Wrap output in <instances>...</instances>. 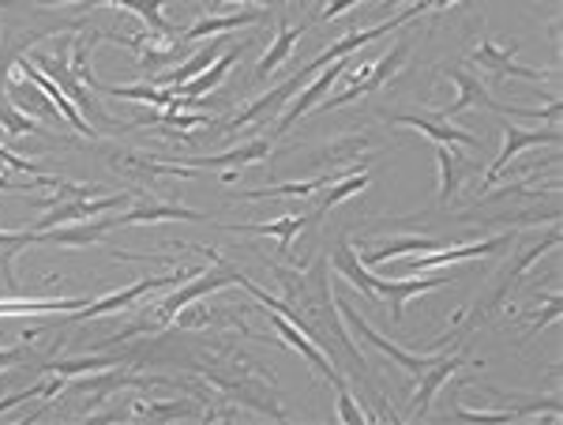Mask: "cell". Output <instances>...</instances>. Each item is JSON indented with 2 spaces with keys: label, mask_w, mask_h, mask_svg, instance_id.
<instances>
[{
  "label": "cell",
  "mask_w": 563,
  "mask_h": 425,
  "mask_svg": "<svg viewBox=\"0 0 563 425\" xmlns=\"http://www.w3.org/2000/svg\"><path fill=\"white\" fill-rule=\"evenodd\" d=\"M301 42V31L297 26H289V23H282V31H278V39L271 42V50L260 57V65H256V79H267L271 72H275L278 65H286V57L294 53V45Z\"/></svg>",
  "instance_id": "1f68e13d"
},
{
  "label": "cell",
  "mask_w": 563,
  "mask_h": 425,
  "mask_svg": "<svg viewBox=\"0 0 563 425\" xmlns=\"http://www.w3.org/2000/svg\"><path fill=\"white\" fill-rule=\"evenodd\" d=\"M339 181V174L334 170H327V174H320L316 181H294V185H271V188H252V193H241L244 200H271V196H286V200H294V196H312L316 188L323 185H334Z\"/></svg>",
  "instance_id": "4dcf8cb0"
},
{
  "label": "cell",
  "mask_w": 563,
  "mask_h": 425,
  "mask_svg": "<svg viewBox=\"0 0 563 425\" xmlns=\"http://www.w3.org/2000/svg\"><path fill=\"white\" fill-rule=\"evenodd\" d=\"M515 233H499L493 241H477V246H459V249H432V252H413L406 260V271H432V268H455V264H466V260H477V257H496L504 246H511Z\"/></svg>",
  "instance_id": "30bf717a"
},
{
  "label": "cell",
  "mask_w": 563,
  "mask_h": 425,
  "mask_svg": "<svg viewBox=\"0 0 563 425\" xmlns=\"http://www.w3.org/2000/svg\"><path fill=\"white\" fill-rule=\"evenodd\" d=\"M488 110L511 113V117H530V121H549V124L560 121V102H556V98H552L544 110H522V106H504V102H496V98H493V106H488Z\"/></svg>",
  "instance_id": "74e56055"
},
{
  "label": "cell",
  "mask_w": 563,
  "mask_h": 425,
  "mask_svg": "<svg viewBox=\"0 0 563 425\" xmlns=\"http://www.w3.org/2000/svg\"><path fill=\"white\" fill-rule=\"evenodd\" d=\"M541 143L556 148V143H560V129H556V124H549V129H541V132H526V129H519V124H504V148H499V155L493 162V170L485 174V181H481V188L496 185L499 174L507 170V162L519 159L526 148H541Z\"/></svg>",
  "instance_id": "8fae6325"
},
{
  "label": "cell",
  "mask_w": 563,
  "mask_h": 425,
  "mask_svg": "<svg viewBox=\"0 0 563 425\" xmlns=\"http://www.w3.org/2000/svg\"><path fill=\"white\" fill-rule=\"evenodd\" d=\"M90 297H8L0 302V316H45V313H79Z\"/></svg>",
  "instance_id": "7402d4cb"
},
{
  "label": "cell",
  "mask_w": 563,
  "mask_h": 425,
  "mask_svg": "<svg viewBox=\"0 0 563 425\" xmlns=\"http://www.w3.org/2000/svg\"><path fill=\"white\" fill-rule=\"evenodd\" d=\"M143 222H207V215L192 211V207L158 204V200H147L124 215H113V226H143Z\"/></svg>",
  "instance_id": "d6986e66"
},
{
  "label": "cell",
  "mask_w": 563,
  "mask_h": 425,
  "mask_svg": "<svg viewBox=\"0 0 563 425\" xmlns=\"http://www.w3.org/2000/svg\"><path fill=\"white\" fill-rule=\"evenodd\" d=\"M244 50H249V42H241V45H230V50H225L222 57H218L211 68H207V72H199L196 79H188L185 87H177V102H174V110H169V113H180V106H185V102H192V98L207 95V90L222 87V79L230 76L233 61H238Z\"/></svg>",
  "instance_id": "e0dca14e"
},
{
  "label": "cell",
  "mask_w": 563,
  "mask_h": 425,
  "mask_svg": "<svg viewBox=\"0 0 563 425\" xmlns=\"http://www.w3.org/2000/svg\"><path fill=\"white\" fill-rule=\"evenodd\" d=\"M342 72H346V65H342V61H334V65H323V72H320V76H316L312 84L305 87V95L297 98V102L289 106L286 113H282V121L275 124V135H286L289 129H294L297 121H301V117H305L308 110H316V106L323 102V95H327V90H331V84H334V79L342 76Z\"/></svg>",
  "instance_id": "2e32d148"
},
{
  "label": "cell",
  "mask_w": 563,
  "mask_h": 425,
  "mask_svg": "<svg viewBox=\"0 0 563 425\" xmlns=\"http://www.w3.org/2000/svg\"><path fill=\"white\" fill-rule=\"evenodd\" d=\"M180 57V45H143L140 50V76L143 84H151L154 76H158L166 65H174Z\"/></svg>",
  "instance_id": "836d02e7"
},
{
  "label": "cell",
  "mask_w": 563,
  "mask_h": 425,
  "mask_svg": "<svg viewBox=\"0 0 563 425\" xmlns=\"http://www.w3.org/2000/svg\"><path fill=\"white\" fill-rule=\"evenodd\" d=\"M421 4H424V12H443V8L459 4V0H421Z\"/></svg>",
  "instance_id": "f6af8a7d"
},
{
  "label": "cell",
  "mask_w": 563,
  "mask_h": 425,
  "mask_svg": "<svg viewBox=\"0 0 563 425\" xmlns=\"http://www.w3.org/2000/svg\"><path fill=\"white\" fill-rule=\"evenodd\" d=\"M26 61H31L34 68H42L45 76H49L53 84L60 87V95H65L68 102L76 106V110L87 117V124L95 121V124H102V129H109V132H117V129H129V124H117L113 117H109V113L102 110V106H98V98L90 95L87 84H79V79H76V72H71V65H68V57H65V53H26Z\"/></svg>",
  "instance_id": "7a4b0ae2"
},
{
  "label": "cell",
  "mask_w": 563,
  "mask_h": 425,
  "mask_svg": "<svg viewBox=\"0 0 563 425\" xmlns=\"http://www.w3.org/2000/svg\"><path fill=\"white\" fill-rule=\"evenodd\" d=\"M218 4H230V0H211V8H218ZM241 4H260V0H241Z\"/></svg>",
  "instance_id": "7dc6e473"
},
{
  "label": "cell",
  "mask_w": 563,
  "mask_h": 425,
  "mask_svg": "<svg viewBox=\"0 0 563 425\" xmlns=\"http://www.w3.org/2000/svg\"><path fill=\"white\" fill-rule=\"evenodd\" d=\"M406 61H410V42H398L395 50H387L384 57L376 61V65H368V76L361 79V84H353V87H346V90H342V95L327 98V102H320V110H339V106L353 102V98H361V95H372V90L387 87L390 79H395L398 72L406 68Z\"/></svg>",
  "instance_id": "8992f818"
},
{
  "label": "cell",
  "mask_w": 563,
  "mask_h": 425,
  "mask_svg": "<svg viewBox=\"0 0 563 425\" xmlns=\"http://www.w3.org/2000/svg\"><path fill=\"white\" fill-rule=\"evenodd\" d=\"M31 4H42V8H49V4H76V0H31Z\"/></svg>",
  "instance_id": "bcb514c9"
},
{
  "label": "cell",
  "mask_w": 563,
  "mask_h": 425,
  "mask_svg": "<svg viewBox=\"0 0 563 425\" xmlns=\"http://www.w3.org/2000/svg\"><path fill=\"white\" fill-rule=\"evenodd\" d=\"M515 53H519V42L496 45L493 39H481V42H477V50L470 53V65H481V72H488V76H493V84H504L507 76H519V79H549V72H541V68L515 65Z\"/></svg>",
  "instance_id": "ba28073f"
},
{
  "label": "cell",
  "mask_w": 563,
  "mask_h": 425,
  "mask_svg": "<svg viewBox=\"0 0 563 425\" xmlns=\"http://www.w3.org/2000/svg\"><path fill=\"white\" fill-rule=\"evenodd\" d=\"M320 4H327V0H320Z\"/></svg>",
  "instance_id": "f907efd6"
},
{
  "label": "cell",
  "mask_w": 563,
  "mask_h": 425,
  "mask_svg": "<svg viewBox=\"0 0 563 425\" xmlns=\"http://www.w3.org/2000/svg\"><path fill=\"white\" fill-rule=\"evenodd\" d=\"M271 155H275V143H271V140H252V143H244V148L222 151V155H196V159H188V166H192V170H211V166L241 170V166H252V162H263Z\"/></svg>",
  "instance_id": "603a6c76"
},
{
  "label": "cell",
  "mask_w": 563,
  "mask_h": 425,
  "mask_svg": "<svg viewBox=\"0 0 563 425\" xmlns=\"http://www.w3.org/2000/svg\"><path fill=\"white\" fill-rule=\"evenodd\" d=\"M556 316H560V294H556V297H549V309L533 316V324H530V336H533V331H541L549 320H556Z\"/></svg>",
  "instance_id": "ee69618b"
},
{
  "label": "cell",
  "mask_w": 563,
  "mask_h": 425,
  "mask_svg": "<svg viewBox=\"0 0 563 425\" xmlns=\"http://www.w3.org/2000/svg\"><path fill=\"white\" fill-rule=\"evenodd\" d=\"M109 4L129 8V12L140 15L154 39H169V34H174V23L162 15V4H169V0H84V8H109Z\"/></svg>",
  "instance_id": "d4e9b609"
},
{
  "label": "cell",
  "mask_w": 563,
  "mask_h": 425,
  "mask_svg": "<svg viewBox=\"0 0 563 425\" xmlns=\"http://www.w3.org/2000/svg\"><path fill=\"white\" fill-rule=\"evenodd\" d=\"M4 166H8V162H0V177H4V174H8V170H4Z\"/></svg>",
  "instance_id": "681fc988"
},
{
  "label": "cell",
  "mask_w": 563,
  "mask_h": 425,
  "mask_svg": "<svg viewBox=\"0 0 563 425\" xmlns=\"http://www.w3.org/2000/svg\"><path fill=\"white\" fill-rule=\"evenodd\" d=\"M372 185V174H350V177H342V181H334L331 188L320 196V204L312 207L316 215H323L327 207H334V204H342V200H350L353 193H365V188Z\"/></svg>",
  "instance_id": "d6a6232c"
},
{
  "label": "cell",
  "mask_w": 563,
  "mask_h": 425,
  "mask_svg": "<svg viewBox=\"0 0 563 425\" xmlns=\"http://www.w3.org/2000/svg\"><path fill=\"white\" fill-rule=\"evenodd\" d=\"M121 204H129V193L87 196V200H60L57 207H49V215H42L31 230H53V226H65L76 219H95V215H106V211H121Z\"/></svg>",
  "instance_id": "7c38bea8"
},
{
  "label": "cell",
  "mask_w": 563,
  "mask_h": 425,
  "mask_svg": "<svg viewBox=\"0 0 563 425\" xmlns=\"http://www.w3.org/2000/svg\"><path fill=\"white\" fill-rule=\"evenodd\" d=\"M267 313H271V328L278 331L282 342H286V347H294L297 355H301V358L308 361V366H312L316 373L323 377L327 384H339V381H342L339 361H334L331 355H327V350L320 347V342H316L312 336H305V331L297 328L294 320H286V316H282V313H275V309H267Z\"/></svg>",
  "instance_id": "52a82bcc"
},
{
  "label": "cell",
  "mask_w": 563,
  "mask_h": 425,
  "mask_svg": "<svg viewBox=\"0 0 563 425\" xmlns=\"http://www.w3.org/2000/svg\"><path fill=\"white\" fill-rule=\"evenodd\" d=\"M462 361H466V358H462V350H455V355H440V358L432 361L429 369H424L421 377H417V381H421V384H417V395H413V411H410V414H424V411H429L432 395L440 392V388L448 384L451 377L459 373V366H462Z\"/></svg>",
  "instance_id": "44dd1931"
},
{
  "label": "cell",
  "mask_w": 563,
  "mask_h": 425,
  "mask_svg": "<svg viewBox=\"0 0 563 425\" xmlns=\"http://www.w3.org/2000/svg\"><path fill=\"white\" fill-rule=\"evenodd\" d=\"M312 222H320V215H316V211H305V215L289 211V215H282V219H275V222H218V226H222V230H233V233H267V238L278 241L282 257H289V252H294V238Z\"/></svg>",
  "instance_id": "4fadbf2b"
},
{
  "label": "cell",
  "mask_w": 563,
  "mask_h": 425,
  "mask_svg": "<svg viewBox=\"0 0 563 425\" xmlns=\"http://www.w3.org/2000/svg\"><path fill=\"white\" fill-rule=\"evenodd\" d=\"M34 395H42V384H38V388H23V392L4 395V400H0V414L12 411V406H20V403H26V400H34Z\"/></svg>",
  "instance_id": "7bdbcfd3"
},
{
  "label": "cell",
  "mask_w": 563,
  "mask_h": 425,
  "mask_svg": "<svg viewBox=\"0 0 563 425\" xmlns=\"http://www.w3.org/2000/svg\"><path fill=\"white\" fill-rule=\"evenodd\" d=\"M0 162H8V170H20V174L38 177V166H34V162H26V159H20L15 151H8L4 143H0Z\"/></svg>",
  "instance_id": "60d3db41"
},
{
  "label": "cell",
  "mask_w": 563,
  "mask_h": 425,
  "mask_svg": "<svg viewBox=\"0 0 563 425\" xmlns=\"http://www.w3.org/2000/svg\"><path fill=\"white\" fill-rule=\"evenodd\" d=\"M192 275H199V268H174L169 275H151V279H143V283L129 286V291H117V294L98 297V302H87L84 309L76 313V320H95V316H106V313H121V309H129L132 302H140V297H147L154 291H166V286H180Z\"/></svg>",
  "instance_id": "277c9868"
},
{
  "label": "cell",
  "mask_w": 563,
  "mask_h": 425,
  "mask_svg": "<svg viewBox=\"0 0 563 425\" xmlns=\"http://www.w3.org/2000/svg\"><path fill=\"white\" fill-rule=\"evenodd\" d=\"M390 124H402V129H417V132H424V135H432L435 143H451V148H481V140L474 132H466V129H455V124H443V117L435 113H395V117H387Z\"/></svg>",
  "instance_id": "9a60e30c"
},
{
  "label": "cell",
  "mask_w": 563,
  "mask_h": 425,
  "mask_svg": "<svg viewBox=\"0 0 563 425\" xmlns=\"http://www.w3.org/2000/svg\"><path fill=\"white\" fill-rule=\"evenodd\" d=\"M339 309H342V320H346V324H350V328H353V331H357V336H365V339L372 342V347H376V350H379V355H387L390 361H395V366H402V369H406V373L421 377V373H424V369H429V366H432V361H435V358H440V355H435V358H417V355H410V350L395 347V342H390V339H384V336H379V331H376V328H372V324L365 320V316H361V309H357V305H353V302H350V297H342V302H339Z\"/></svg>",
  "instance_id": "9c48e42d"
},
{
  "label": "cell",
  "mask_w": 563,
  "mask_h": 425,
  "mask_svg": "<svg viewBox=\"0 0 563 425\" xmlns=\"http://www.w3.org/2000/svg\"><path fill=\"white\" fill-rule=\"evenodd\" d=\"M4 95H8V102L15 106L20 113L26 117H34V121H49V124H60V110H57V102H53L45 90L34 84L31 76H15V79H8V87H4Z\"/></svg>",
  "instance_id": "5bb4252c"
},
{
  "label": "cell",
  "mask_w": 563,
  "mask_h": 425,
  "mask_svg": "<svg viewBox=\"0 0 563 425\" xmlns=\"http://www.w3.org/2000/svg\"><path fill=\"white\" fill-rule=\"evenodd\" d=\"M379 4H387V8H395V4H402V0H379Z\"/></svg>",
  "instance_id": "c3c4849f"
},
{
  "label": "cell",
  "mask_w": 563,
  "mask_h": 425,
  "mask_svg": "<svg viewBox=\"0 0 563 425\" xmlns=\"http://www.w3.org/2000/svg\"><path fill=\"white\" fill-rule=\"evenodd\" d=\"M455 279H459V271H448V275H421V279H379V275H372V294L390 305V320H402L406 302H410V297H421L429 291H440V286H451Z\"/></svg>",
  "instance_id": "5b68a950"
},
{
  "label": "cell",
  "mask_w": 563,
  "mask_h": 425,
  "mask_svg": "<svg viewBox=\"0 0 563 425\" xmlns=\"http://www.w3.org/2000/svg\"><path fill=\"white\" fill-rule=\"evenodd\" d=\"M218 50H222V42H211V45H203V50H196L192 57H188V61H185V65H180V68L166 72V76H154L151 84H154V87H158V84H166V87H174V90H177V87H185L188 79H196L199 72H207V68L214 65V61H218Z\"/></svg>",
  "instance_id": "f546056e"
},
{
  "label": "cell",
  "mask_w": 563,
  "mask_h": 425,
  "mask_svg": "<svg viewBox=\"0 0 563 425\" xmlns=\"http://www.w3.org/2000/svg\"><path fill=\"white\" fill-rule=\"evenodd\" d=\"M0 124H4V132L8 135H23V132H34V135H45L42 132V124L34 121V117H26L15 110L12 102H0Z\"/></svg>",
  "instance_id": "8d00e7d4"
},
{
  "label": "cell",
  "mask_w": 563,
  "mask_h": 425,
  "mask_svg": "<svg viewBox=\"0 0 563 425\" xmlns=\"http://www.w3.org/2000/svg\"><path fill=\"white\" fill-rule=\"evenodd\" d=\"M84 20H57V15H12L0 20V90L8 87V72L20 57L31 53L34 42L49 39L57 31H84Z\"/></svg>",
  "instance_id": "6da1fadb"
},
{
  "label": "cell",
  "mask_w": 563,
  "mask_h": 425,
  "mask_svg": "<svg viewBox=\"0 0 563 425\" xmlns=\"http://www.w3.org/2000/svg\"><path fill=\"white\" fill-rule=\"evenodd\" d=\"M241 279H244V271L230 268V264H218V271H199V275H192L188 283H180L169 297H162V305H158V324L174 320V316H177L180 309H185V305L203 302L207 294L222 291V286H241Z\"/></svg>",
  "instance_id": "3957f363"
},
{
  "label": "cell",
  "mask_w": 563,
  "mask_h": 425,
  "mask_svg": "<svg viewBox=\"0 0 563 425\" xmlns=\"http://www.w3.org/2000/svg\"><path fill=\"white\" fill-rule=\"evenodd\" d=\"M334 271L339 275H346L353 286L361 291V297H368V302H376V294H372V271L361 264V257L353 252L350 246V233H342L339 246H334Z\"/></svg>",
  "instance_id": "4316f807"
},
{
  "label": "cell",
  "mask_w": 563,
  "mask_h": 425,
  "mask_svg": "<svg viewBox=\"0 0 563 425\" xmlns=\"http://www.w3.org/2000/svg\"><path fill=\"white\" fill-rule=\"evenodd\" d=\"M26 246H38V233L34 230H0V279L8 283L12 297L20 294V279H15V257Z\"/></svg>",
  "instance_id": "484cf974"
},
{
  "label": "cell",
  "mask_w": 563,
  "mask_h": 425,
  "mask_svg": "<svg viewBox=\"0 0 563 425\" xmlns=\"http://www.w3.org/2000/svg\"><path fill=\"white\" fill-rule=\"evenodd\" d=\"M435 155V166H440V204H448L451 196L459 193V185H462V177L470 174V162L459 155L451 143H440V148L432 151Z\"/></svg>",
  "instance_id": "83f0119b"
},
{
  "label": "cell",
  "mask_w": 563,
  "mask_h": 425,
  "mask_svg": "<svg viewBox=\"0 0 563 425\" xmlns=\"http://www.w3.org/2000/svg\"><path fill=\"white\" fill-rule=\"evenodd\" d=\"M267 20H271L267 8H249V12H238V15H203V20L188 26L185 34H177V39L180 42H199V39H211V34L241 31V26H256V23H267Z\"/></svg>",
  "instance_id": "ffe728a7"
},
{
  "label": "cell",
  "mask_w": 563,
  "mask_h": 425,
  "mask_svg": "<svg viewBox=\"0 0 563 425\" xmlns=\"http://www.w3.org/2000/svg\"><path fill=\"white\" fill-rule=\"evenodd\" d=\"M334 392H339V403H334V418L346 422V425H365V411L357 406V400H353L346 377H342L339 384H334Z\"/></svg>",
  "instance_id": "d590c367"
},
{
  "label": "cell",
  "mask_w": 563,
  "mask_h": 425,
  "mask_svg": "<svg viewBox=\"0 0 563 425\" xmlns=\"http://www.w3.org/2000/svg\"><path fill=\"white\" fill-rule=\"evenodd\" d=\"M180 414H203L196 403H135L132 418H180Z\"/></svg>",
  "instance_id": "e575fe53"
},
{
  "label": "cell",
  "mask_w": 563,
  "mask_h": 425,
  "mask_svg": "<svg viewBox=\"0 0 563 425\" xmlns=\"http://www.w3.org/2000/svg\"><path fill=\"white\" fill-rule=\"evenodd\" d=\"M451 414L462 422H511L515 418L511 411H466V406H459V403H451Z\"/></svg>",
  "instance_id": "f35d334b"
},
{
  "label": "cell",
  "mask_w": 563,
  "mask_h": 425,
  "mask_svg": "<svg viewBox=\"0 0 563 425\" xmlns=\"http://www.w3.org/2000/svg\"><path fill=\"white\" fill-rule=\"evenodd\" d=\"M448 79L459 87V98L451 106H443L440 117L443 121H451V117H459L462 110H481V106H493V98H488V90L481 87L477 76H470L466 68H448Z\"/></svg>",
  "instance_id": "cb8c5ba5"
},
{
  "label": "cell",
  "mask_w": 563,
  "mask_h": 425,
  "mask_svg": "<svg viewBox=\"0 0 563 425\" xmlns=\"http://www.w3.org/2000/svg\"><path fill=\"white\" fill-rule=\"evenodd\" d=\"M26 358H31V342H23V347H0V369L23 366Z\"/></svg>",
  "instance_id": "b9f144b4"
},
{
  "label": "cell",
  "mask_w": 563,
  "mask_h": 425,
  "mask_svg": "<svg viewBox=\"0 0 563 425\" xmlns=\"http://www.w3.org/2000/svg\"><path fill=\"white\" fill-rule=\"evenodd\" d=\"M308 72H312V68L305 65L301 72H297V76H289V79H286V84H282V87L267 90V95H263V98H256V102H252V106H244V110H241L238 117H230V121H225L222 129H225V132H238V129H244V124H252V121H260V117L275 113L278 106L286 102L289 95H294V90H301V84H305V76H308Z\"/></svg>",
  "instance_id": "ac0fdd59"
},
{
  "label": "cell",
  "mask_w": 563,
  "mask_h": 425,
  "mask_svg": "<svg viewBox=\"0 0 563 425\" xmlns=\"http://www.w3.org/2000/svg\"><path fill=\"white\" fill-rule=\"evenodd\" d=\"M357 4H379V0H327L320 8V20H339L342 12H350V8H357Z\"/></svg>",
  "instance_id": "ab89813d"
},
{
  "label": "cell",
  "mask_w": 563,
  "mask_h": 425,
  "mask_svg": "<svg viewBox=\"0 0 563 425\" xmlns=\"http://www.w3.org/2000/svg\"><path fill=\"white\" fill-rule=\"evenodd\" d=\"M432 249H443V241L417 233V238H398V241H387L384 249L361 252V264H365V268H379V264H387V260H395V257H413V252H432Z\"/></svg>",
  "instance_id": "f1b7e54d"
}]
</instances>
